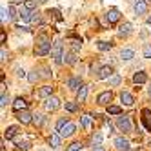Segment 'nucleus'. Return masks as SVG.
I'll return each mask as SVG.
<instances>
[{
	"mask_svg": "<svg viewBox=\"0 0 151 151\" xmlns=\"http://www.w3.org/2000/svg\"><path fill=\"white\" fill-rule=\"evenodd\" d=\"M51 42H49V38L46 37V35H40V38H38V44H37V47H35V55H38V57H44V55H47V53L51 51Z\"/></svg>",
	"mask_w": 151,
	"mask_h": 151,
	"instance_id": "nucleus-1",
	"label": "nucleus"
},
{
	"mask_svg": "<svg viewBox=\"0 0 151 151\" xmlns=\"http://www.w3.org/2000/svg\"><path fill=\"white\" fill-rule=\"evenodd\" d=\"M51 57L55 60V64H60L62 58H64V46L60 40H55L53 42V47H51Z\"/></svg>",
	"mask_w": 151,
	"mask_h": 151,
	"instance_id": "nucleus-2",
	"label": "nucleus"
},
{
	"mask_svg": "<svg viewBox=\"0 0 151 151\" xmlns=\"http://www.w3.org/2000/svg\"><path fill=\"white\" fill-rule=\"evenodd\" d=\"M116 126H118V129L120 131H124V133H129L131 131V120H129V116L127 115H120L116 118Z\"/></svg>",
	"mask_w": 151,
	"mask_h": 151,
	"instance_id": "nucleus-3",
	"label": "nucleus"
},
{
	"mask_svg": "<svg viewBox=\"0 0 151 151\" xmlns=\"http://www.w3.org/2000/svg\"><path fill=\"white\" fill-rule=\"evenodd\" d=\"M111 99H113L111 91H102L99 96H96V104H99V106H109Z\"/></svg>",
	"mask_w": 151,
	"mask_h": 151,
	"instance_id": "nucleus-4",
	"label": "nucleus"
},
{
	"mask_svg": "<svg viewBox=\"0 0 151 151\" xmlns=\"http://www.w3.org/2000/svg\"><path fill=\"white\" fill-rule=\"evenodd\" d=\"M44 107H46L47 111H57L58 107H60V100L55 99V96H49V99L46 100V104H44Z\"/></svg>",
	"mask_w": 151,
	"mask_h": 151,
	"instance_id": "nucleus-5",
	"label": "nucleus"
},
{
	"mask_svg": "<svg viewBox=\"0 0 151 151\" xmlns=\"http://www.w3.org/2000/svg\"><path fill=\"white\" fill-rule=\"evenodd\" d=\"M17 118H18V120L22 122V124H31V122H33V115H31L27 109L18 111V113H17Z\"/></svg>",
	"mask_w": 151,
	"mask_h": 151,
	"instance_id": "nucleus-6",
	"label": "nucleus"
},
{
	"mask_svg": "<svg viewBox=\"0 0 151 151\" xmlns=\"http://www.w3.org/2000/svg\"><path fill=\"white\" fill-rule=\"evenodd\" d=\"M106 18H107V22L113 26V24H116L118 20H120V11H118V9H109V11L106 13Z\"/></svg>",
	"mask_w": 151,
	"mask_h": 151,
	"instance_id": "nucleus-7",
	"label": "nucleus"
},
{
	"mask_svg": "<svg viewBox=\"0 0 151 151\" xmlns=\"http://www.w3.org/2000/svg\"><path fill=\"white\" fill-rule=\"evenodd\" d=\"M115 147H116L118 151H129V149H131V147H129V142H127L124 137L115 138Z\"/></svg>",
	"mask_w": 151,
	"mask_h": 151,
	"instance_id": "nucleus-8",
	"label": "nucleus"
},
{
	"mask_svg": "<svg viewBox=\"0 0 151 151\" xmlns=\"http://www.w3.org/2000/svg\"><path fill=\"white\" fill-rule=\"evenodd\" d=\"M51 93H53V88H51V86H44V88H40V89L37 91V96H38V99L47 100L49 96H51Z\"/></svg>",
	"mask_w": 151,
	"mask_h": 151,
	"instance_id": "nucleus-9",
	"label": "nucleus"
},
{
	"mask_svg": "<svg viewBox=\"0 0 151 151\" xmlns=\"http://www.w3.org/2000/svg\"><path fill=\"white\" fill-rule=\"evenodd\" d=\"M68 88H69L71 91H78V89L82 88V80H80L78 77H73V78H69V80H68Z\"/></svg>",
	"mask_w": 151,
	"mask_h": 151,
	"instance_id": "nucleus-10",
	"label": "nucleus"
},
{
	"mask_svg": "<svg viewBox=\"0 0 151 151\" xmlns=\"http://www.w3.org/2000/svg\"><path fill=\"white\" fill-rule=\"evenodd\" d=\"M58 133H60V135H62L64 138H66V137H71V135L75 133V124H73V122H68V124L64 126V127L60 129Z\"/></svg>",
	"mask_w": 151,
	"mask_h": 151,
	"instance_id": "nucleus-11",
	"label": "nucleus"
},
{
	"mask_svg": "<svg viewBox=\"0 0 151 151\" xmlns=\"http://www.w3.org/2000/svg\"><path fill=\"white\" fill-rule=\"evenodd\" d=\"M133 7H135V13L137 15H146V11H147V4L144 2V0H137Z\"/></svg>",
	"mask_w": 151,
	"mask_h": 151,
	"instance_id": "nucleus-12",
	"label": "nucleus"
},
{
	"mask_svg": "<svg viewBox=\"0 0 151 151\" xmlns=\"http://www.w3.org/2000/svg\"><path fill=\"white\" fill-rule=\"evenodd\" d=\"M111 73H113L111 66H104V68H100L99 75H96V78H100V80H106V78H109V77H111Z\"/></svg>",
	"mask_w": 151,
	"mask_h": 151,
	"instance_id": "nucleus-13",
	"label": "nucleus"
},
{
	"mask_svg": "<svg viewBox=\"0 0 151 151\" xmlns=\"http://www.w3.org/2000/svg\"><path fill=\"white\" fill-rule=\"evenodd\" d=\"M27 107V102L22 99V96H18V99L13 102V109H15V113H18V111H22V109H26Z\"/></svg>",
	"mask_w": 151,
	"mask_h": 151,
	"instance_id": "nucleus-14",
	"label": "nucleus"
},
{
	"mask_svg": "<svg viewBox=\"0 0 151 151\" xmlns=\"http://www.w3.org/2000/svg\"><path fill=\"white\" fill-rule=\"evenodd\" d=\"M60 142H62V135H60V133H53V135L49 137V144H51L53 149L60 147Z\"/></svg>",
	"mask_w": 151,
	"mask_h": 151,
	"instance_id": "nucleus-15",
	"label": "nucleus"
},
{
	"mask_svg": "<svg viewBox=\"0 0 151 151\" xmlns=\"http://www.w3.org/2000/svg\"><path fill=\"white\" fill-rule=\"evenodd\" d=\"M86 96H88V86H86V84H82V88L77 91V102H78V104L86 102Z\"/></svg>",
	"mask_w": 151,
	"mask_h": 151,
	"instance_id": "nucleus-16",
	"label": "nucleus"
},
{
	"mask_svg": "<svg viewBox=\"0 0 151 151\" xmlns=\"http://www.w3.org/2000/svg\"><path fill=\"white\" fill-rule=\"evenodd\" d=\"M80 124H82V127H84V129H89V127H91V124H93V116H91L89 113L82 115V116H80Z\"/></svg>",
	"mask_w": 151,
	"mask_h": 151,
	"instance_id": "nucleus-17",
	"label": "nucleus"
},
{
	"mask_svg": "<svg viewBox=\"0 0 151 151\" xmlns=\"http://www.w3.org/2000/svg\"><path fill=\"white\" fill-rule=\"evenodd\" d=\"M120 100H122V104L124 106H133V96H131V93H127V91H122L120 93Z\"/></svg>",
	"mask_w": 151,
	"mask_h": 151,
	"instance_id": "nucleus-18",
	"label": "nucleus"
},
{
	"mask_svg": "<svg viewBox=\"0 0 151 151\" xmlns=\"http://www.w3.org/2000/svg\"><path fill=\"white\" fill-rule=\"evenodd\" d=\"M142 122H144V126H146V129L147 131H151V111L149 109H144L142 111Z\"/></svg>",
	"mask_w": 151,
	"mask_h": 151,
	"instance_id": "nucleus-19",
	"label": "nucleus"
},
{
	"mask_svg": "<svg viewBox=\"0 0 151 151\" xmlns=\"http://www.w3.org/2000/svg\"><path fill=\"white\" fill-rule=\"evenodd\" d=\"M146 80H147V77H146V73H144V71H138V73H135V75H133V82H135L137 86L144 84Z\"/></svg>",
	"mask_w": 151,
	"mask_h": 151,
	"instance_id": "nucleus-20",
	"label": "nucleus"
},
{
	"mask_svg": "<svg viewBox=\"0 0 151 151\" xmlns=\"http://www.w3.org/2000/svg\"><path fill=\"white\" fill-rule=\"evenodd\" d=\"M17 133H18V127H17V126H9V127L6 129V133H4V138L11 140V138H15Z\"/></svg>",
	"mask_w": 151,
	"mask_h": 151,
	"instance_id": "nucleus-21",
	"label": "nucleus"
},
{
	"mask_svg": "<svg viewBox=\"0 0 151 151\" xmlns=\"http://www.w3.org/2000/svg\"><path fill=\"white\" fill-rule=\"evenodd\" d=\"M64 58H66V64H68V66H73V64L77 62V51H69V53H66V57H64Z\"/></svg>",
	"mask_w": 151,
	"mask_h": 151,
	"instance_id": "nucleus-22",
	"label": "nucleus"
},
{
	"mask_svg": "<svg viewBox=\"0 0 151 151\" xmlns=\"http://www.w3.org/2000/svg\"><path fill=\"white\" fill-rule=\"evenodd\" d=\"M133 57H135L133 49H122V51H120V58H122V60H131Z\"/></svg>",
	"mask_w": 151,
	"mask_h": 151,
	"instance_id": "nucleus-23",
	"label": "nucleus"
},
{
	"mask_svg": "<svg viewBox=\"0 0 151 151\" xmlns=\"http://www.w3.org/2000/svg\"><path fill=\"white\" fill-rule=\"evenodd\" d=\"M64 107H66L69 113H75V111L78 109V102H66V104H64Z\"/></svg>",
	"mask_w": 151,
	"mask_h": 151,
	"instance_id": "nucleus-24",
	"label": "nucleus"
},
{
	"mask_svg": "<svg viewBox=\"0 0 151 151\" xmlns=\"http://www.w3.org/2000/svg\"><path fill=\"white\" fill-rule=\"evenodd\" d=\"M120 82H122L120 75H111V77H109V86H113V88H116Z\"/></svg>",
	"mask_w": 151,
	"mask_h": 151,
	"instance_id": "nucleus-25",
	"label": "nucleus"
},
{
	"mask_svg": "<svg viewBox=\"0 0 151 151\" xmlns=\"http://www.w3.org/2000/svg\"><path fill=\"white\" fill-rule=\"evenodd\" d=\"M129 33H131V24H129V22L122 24L120 26V35H129Z\"/></svg>",
	"mask_w": 151,
	"mask_h": 151,
	"instance_id": "nucleus-26",
	"label": "nucleus"
},
{
	"mask_svg": "<svg viewBox=\"0 0 151 151\" xmlns=\"http://www.w3.org/2000/svg\"><path fill=\"white\" fill-rule=\"evenodd\" d=\"M37 2L38 0H24V7H27L29 11H33V9L37 7Z\"/></svg>",
	"mask_w": 151,
	"mask_h": 151,
	"instance_id": "nucleus-27",
	"label": "nucleus"
},
{
	"mask_svg": "<svg viewBox=\"0 0 151 151\" xmlns=\"http://www.w3.org/2000/svg\"><path fill=\"white\" fill-rule=\"evenodd\" d=\"M107 113L109 115H120V107L118 106H107Z\"/></svg>",
	"mask_w": 151,
	"mask_h": 151,
	"instance_id": "nucleus-28",
	"label": "nucleus"
},
{
	"mask_svg": "<svg viewBox=\"0 0 151 151\" xmlns=\"http://www.w3.org/2000/svg\"><path fill=\"white\" fill-rule=\"evenodd\" d=\"M42 122H44V116H42L40 113H35V115H33V124L42 126Z\"/></svg>",
	"mask_w": 151,
	"mask_h": 151,
	"instance_id": "nucleus-29",
	"label": "nucleus"
},
{
	"mask_svg": "<svg viewBox=\"0 0 151 151\" xmlns=\"http://www.w3.org/2000/svg\"><path fill=\"white\" fill-rule=\"evenodd\" d=\"M80 149H82V144L80 142H73V144L68 146V151H80Z\"/></svg>",
	"mask_w": 151,
	"mask_h": 151,
	"instance_id": "nucleus-30",
	"label": "nucleus"
},
{
	"mask_svg": "<svg viewBox=\"0 0 151 151\" xmlns=\"http://www.w3.org/2000/svg\"><path fill=\"white\" fill-rule=\"evenodd\" d=\"M27 78H29V82H31V84H35V82L40 78V75H38L37 71H33V73H29V75H27Z\"/></svg>",
	"mask_w": 151,
	"mask_h": 151,
	"instance_id": "nucleus-31",
	"label": "nucleus"
},
{
	"mask_svg": "<svg viewBox=\"0 0 151 151\" xmlns=\"http://www.w3.org/2000/svg\"><path fill=\"white\" fill-rule=\"evenodd\" d=\"M29 22L40 24V13H38V11H33V13H31V20H29Z\"/></svg>",
	"mask_w": 151,
	"mask_h": 151,
	"instance_id": "nucleus-32",
	"label": "nucleus"
},
{
	"mask_svg": "<svg viewBox=\"0 0 151 151\" xmlns=\"http://www.w3.org/2000/svg\"><path fill=\"white\" fill-rule=\"evenodd\" d=\"M91 142H93V146H100V142H102V135H100V133H96V135L93 137Z\"/></svg>",
	"mask_w": 151,
	"mask_h": 151,
	"instance_id": "nucleus-33",
	"label": "nucleus"
},
{
	"mask_svg": "<svg viewBox=\"0 0 151 151\" xmlns=\"http://www.w3.org/2000/svg\"><path fill=\"white\" fill-rule=\"evenodd\" d=\"M99 49L100 51H107V49H111V44H107V42H99Z\"/></svg>",
	"mask_w": 151,
	"mask_h": 151,
	"instance_id": "nucleus-34",
	"label": "nucleus"
},
{
	"mask_svg": "<svg viewBox=\"0 0 151 151\" xmlns=\"http://www.w3.org/2000/svg\"><path fill=\"white\" fill-rule=\"evenodd\" d=\"M68 122H69V120H66V118H60V120L57 122V131H60V129H62L64 126H66Z\"/></svg>",
	"mask_w": 151,
	"mask_h": 151,
	"instance_id": "nucleus-35",
	"label": "nucleus"
},
{
	"mask_svg": "<svg viewBox=\"0 0 151 151\" xmlns=\"http://www.w3.org/2000/svg\"><path fill=\"white\" fill-rule=\"evenodd\" d=\"M18 15H20V13H18V11H17V9H15V7H13V6H11V7H9V17H11V18H13V20H15V18H17V17H18Z\"/></svg>",
	"mask_w": 151,
	"mask_h": 151,
	"instance_id": "nucleus-36",
	"label": "nucleus"
},
{
	"mask_svg": "<svg viewBox=\"0 0 151 151\" xmlns=\"http://www.w3.org/2000/svg\"><path fill=\"white\" fill-rule=\"evenodd\" d=\"M7 102H9V96H7L6 93H2V102H0V106L6 107V106H7Z\"/></svg>",
	"mask_w": 151,
	"mask_h": 151,
	"instance_id": "nucleus-37",
	"label": "nucleus"
},
{
	"mask_svg": "<svg viewBox=\"0 0 151 151\" xmlns=\"http://www.w3.org/2000/svg\"><path fill=\"white\" fill-rule=\"evenodd\" d=\"M17 146H18V149H22V151L29 149V144L27 142H17Z\"/></svg>",
	"mask_w": 151,
	"mask_h": 151,
	"instance_id": "nucleus-38",
	"label": "nucleus"
},
{
	"mask_svg": "<svg viewBox=\"0 0 151 151\" xmlns=\"http://www.w3.org/2000/svg\"><path fill=\"white\" fill-rule=\"evenodd\" d=\"M144 57L146 58H151V46H146L144 47Z\"/></svg>",
	"mask_w": 151,
	"mask_h": 151,
	"instance_id": "nucleus-39",
	"label": "nucleus"
},
{
	"mask_svg": "<svg viewBox=\"0 0 151 151\" xmlns=\"http://www.w3.org/2000/svg\"><path fill=\"white\" fill-rule=\"evenodd\" d=\"M0 57H2V58H0V60H2V62H6L7 60V51L2 47V51H0Z\"/></svg>",
	"mask_w": 151,
	"mask_h": 151,
	"instance_id": "nucleus-40",
	"label": "nucleus"
},
{
	"mask_svg": "<svg viewBox=\"0 0 151 151\" xmlns=\"http://www.w3.org/2000/svg\"><path fill=\"white\" fill-rule=\"evenodd\" d=\"M6 18H7V9H6V7H2V22H4Z\"/></svg>",
	"mask_w": 151,
	"mask_h": 151,
	"instance_id": "nucleus-41",
	"label": "nucleus"
},
{
	"mask_svg": "<svg viewBox=\"0 0 151 151\" xmlns=\"http://www.w3.org/2000/svg\"><path fill=\"white\" fill-rule=\"evenodd\" d=\"M17 75H18L20 78H22V77H26V73H24V69H17Z\"/></svg>",
	"mask_w": 151,
	"mask_h": 151,
	"instance_id": "nucleus-42",
	"label": "nucleus"
},
{
	"mask_svg": "<svg viewBox=\"0 0 151 151\" xmlns=\"http://www.w3.org/2000/svg\"><path fill=\"white\" fill-rule=\"evenodd\" d=\"M0 42H2V44H6V33H4V31L0 33Z\"/></svg>",
	"mask_w": 151,
	"mask_h": 151,
	"instance_id": "nucleus-43",
	"label": "nucleus"
},
{
	"mask_svg": "<svg viewBox=\"0 0 151 151\" xmlns=\"http://www.w3.org/2000/svg\"><path fill=\"white\" fill-rule=\"evenodd\" d=\"M91 151H106L104 147H100V146H93V149Z\"/></svg>",
	"mask_w": 151,
	"mask_h": 151,
	"instance_id": "nucleus-44",
	"label": "nucleus"
},
{
	"mask_svg": "<svg viewBox=\"0 0 151 151\" xmlns=\"http://www.w3.org/2000/svg\"><path fill=\"white\" fill-rule=\"evenodd\" d=\"M11 2V6H17V4H22V0H9Z\"/></svg>",
	"mask_w": 151,
	"mask_h": 151,
	"instance_id": "nucleus-45",
	"label": "nucleus"
},
{
	"mask_svg": "<svg viewBox=\"0 0 151 151\" xmlns=\"http://www.w3.org/2000/svg\"><path fill=\"white\" fill-rule=\"evenodd\" d=\"M147 24H149V26H151V17H147Z\"/></svg>",
	"mask_w": 151,
	"mask_h": 151,
	"instance_id": "nucleus-46",
	"label": "nucleus"
},
{
	"mask_svg": "<svg viewBox=\"0 0 151 151\" xmlns=\"http://www.w3.org/2000/svg\"><path fill=\"white\" fill-rule=\"evenodd\" d=\"M38 2H42V4H44V2H47V0H38Z\"/></svg>",
	"mask_w": 151,
	"mask_h": 151,
	"instance_id": "nucleus-47",
	"label": "nucleus"
},
{
	"mask_svg": "<svg viewBox=\"0 0 151 151\" xmlns=\"http://www.w3.org/2000/svg\"><path fill=\"white\" fill-rule=\"evenodd\" d=\"M149 95H151V88H149Z\"/></svg>",
	"mask_w": 151,
	"mask_h": 151,
	"instance_id": "nucleus-48",
	"label": "nucleus"
},
{
	"mask_svg": "<svg viewBox=\"0 0 151 151\" xmlns=\"http://www.w3.org/2000/svg\"><path fill=\"white\" fill-rule=\"evenodd\" d=\"M2 151H6V149H4V147H2Z\"/></svg>",
	"mask_w": 151,
	"mask_h": 151,
	"instance_id": "nucleus-49",
	"label": "nucleus"
}]
</instances>
